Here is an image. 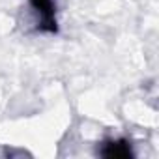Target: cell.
<instances>
[{
	"mask_svg": "<svg viewBox=\"0 0 159 159\" xmlns=\"http://www.w3.org/2000/svg\"><path fill=\"white\" fill-rule=\"evenodd\" d=\"M34 11L38 13L39 25L45 30H56V17H54V0H30Z\"/></svg>",
	"mask_w": 159,
	"mask_h": 159,
	"instance_id": "6da1fadb",
	"label": "cell"
},
{
	"mask_svg": "<svg viewBox=\"0 0 159 159\" xmlns=\"http://www.w3.org/2000/svg\"><path fill=\"white\" fill-rule=\"evenodd\" d=\"M101 155H107V157H129L131 148H129V144L116 140V142H109L107 148L101 152Z\"/></svg>",
	"mask_w": 159,
	"mask_h": 159,
	"instance_id": "7a4b0ae2",
	"label": "cell"
}]
</instances>
